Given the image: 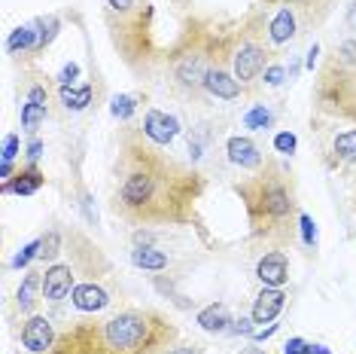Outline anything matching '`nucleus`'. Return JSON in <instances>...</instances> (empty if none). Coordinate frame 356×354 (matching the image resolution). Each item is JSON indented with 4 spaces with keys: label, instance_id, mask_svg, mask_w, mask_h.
Here are the masks:
<instances>
[{
    "label": "nucleus",
    "instance_id": "nucleus-4",
    "mask_svg": "<svg viewBox=\"0 0 356 354\" xmlns=\"http://www.w3.org/2000/svg\"><path fill=\"white\" fill-rule=\"evenodd\" d=\"M225 43H229V34H216L210 22L198 19V15L186 19L180 37L168 49V59H165L168 86H171L177 98L189 104H201L207 74L225 52Z\"/></svg>",
    "mask_w": 356,
    "mask_h": 354
},
{
    "label": "nucleus",
    "instance_id": "nucleus-35",
    "mask_svg": "<svg viewBox=\"0 0 356 354\" xmlns=\"http://www.w3.org/2000/svg\"><path fill=\"white\" fill-rule=\"evenodd\" d=\"M350 205H353V214H356V187H353V196H350Z\"/></svg>",
    "mask_w": 356,
    "mask_h": 354
},
{
    "label": "nucleus",
    "instance_id": "nucleus-3",
    "mask_svg": "<svg viewBox=\"0 0 356 354\" xmlns=\"http://www.w3.org/2000/svg\"><path fill=\"white\" fill-rule=\"evenodd\" d=\"M232 190L247 211L250 238L268 245L271 251H283L293 245L298 236V220H302L293 168L271 156L259 171L234 180Z\"/></svg>",
    "mask_w": 356,
    "mask_h": 354
},
{
    "label": "nucleus",
    "instance_id": "nucleus-1",
    "mask_svg": "<svg viewBox=\"0 0 356 354\" xmlns=\"http://www.w3.org/2000/svg\"><path fill=\"white\" fill-rule=\"evenodd\" d=\"M207 177L195 165L174 159L140 128L119 132L113 162L110 211L134 229L186 226L195 220Z\"/></svg>",
    "mask_w": 356,
    "mask_h": 354
},
{
    "label": "nucleus",
    "instance_id": "nucleus-33",
    "mask_svg": "<svg viewBox=\"0 0 356 354\" xmlns=\"http://www.w3.org/2000/svg\"><path fill=\"white\" fill-rule=\"evenodd\" d=\"M165 354H198L195 345H183V348H168Z\"/></svg>",
    "mask_w": 356,
    "mask_h": 354
},
{
    "label": "nucleus",
    "instance_id": "nucleus-10",
    "mask_svg": "<svg viewBox=\"0 0 356 354\" xmlns=\"http://www.w3.org/2000/svg\"><path fill=\"white\" fill-rule=\"evenodd\" d=\"M338 0H259L262 10H280V6H289V10L298 13L305 31H317L326 25V19L332 15Z\"/></svg>",
    "mask_w": 356,
    "mask_h": 354
},
{
    "label": "nucleus",
    "instance_id": "nucleus-7",
    "mask_svg": "<svg viewBox=\"0 0 356 354\" xmlns=\"http://www.w3.org/2000/svg\"><path fill=\"white\" fill-rule=\"evenodd\" d=\"M107 3V28L113 46L122 52L125 64L134 74H149L156 61V43H152V10L140 0H104Z\"/></svg>",
    "mask_w": 356,
    "mask_h": 354
},
{
    "label": "nucleus",
    "instance_id": "nucleus-26",
    "mask_svg": "<svg viewBox=\"0 0 356 354\" xmlns=\"http://www.w3.org/2000/svg\"><path fill=\"white\" fill-rule=\"evenodd\" d=\"M298 229H302V236H305V245H307V247L317 245V229H314V220H311L307 214H302V220H298Z\"/></svg>",
    "mask_w": 356,
    "mask_h": 354
},
{
    "label": "nucleus",
    "instance_id": "nucleus-8",
    "mask_svg": "<svg viewBox=\"0 0 356 354\" xmlns=\"http://www.w3.org/2000/svg\"><path fill=\"white\" fill-rule=\"evenodd\" d=\"M271 61H274V46L268 40V19L262 15V10H256L241 22L234 34H229L232 74L238 77V83L244 86L247 95H256Z\"/></svg>",
    "mask_w": 356,
    "mask_h": 354
},
{
    "label": "nucleus",
    "instance_id": "nucleus-9",
    "mask_svg": "<svg viewBox=\"0 0 356 354\" xmlns=\"http://www.w3.org/2000/svg\"><path fill=\"white\" fill-rule=\"evenodd\" d=\"M204 95L213 101H238L244 98V86L238 83V77L232 74V64H229V43H225V52L220 55V61L210 68L207 83H204Z\"/></svg>",
    "mask_w": 356,
    "mask_h": 354
},
{
    "label": "nucleus",
    "instance_id": "nucleus-15",
    "mask_svg": "<svg viewBox=\"0 0 356 354\" xmlns=\"http://www.w3.org/2000/svg\"><path fill=\"white\" fill-rule=\"evenodd\" d=\"M140 132L147 134L152 144H159V147H171L174 138L180 134V123H177L174 116H168L165 110H147V116H143V125Z\"/></svg>",
    "mask_w": 356,
    "mask_h": 354
},
{
    "label": "nucleus",
    "instance_id": "nucleus-21",
    "mask_svg": "<svg viewBox=\"0 0 356 354\" xmlns=\"http://www.w3.org/2000/svg\"><path fill=\"white\" fill-rule=\"evenodd\" d=\"M131 263L143 272H165L168 266H171V256H168L165 251H159V247L143 245V247H134L131 251Z\"/></svg>",
    "mask_w": 356,
    "mask_h": 354
},
{
    "label": "nucleus",
    "instance_id": "nucleus-34",
    "mask_svg": "<svg viewBox=\"0 0 356 354\" xmlns=\"http://www.w3.org/2000/svg\"><path fill=\"white\" fill-rule=\"evenodd\" d=\"M241 354H271V351H265V348H253V345H247V348L241 351Z\"/></svg>",
    "mask_w": 356,
    "mask_h": 354
},
{
    "label": "nucleus",
    "instance_id": "nucleus-29",
    "mask_svg": "<svg viewBox=\"0 0 356 354\" xmlns=\"http://www.w3.org/2000/svg\"><path fill=\"white\" fill-rule=\"evenodd\" d=\"M344 25H347V31H350V37L356 40V0H350V3H347V10H344Z\"/></svg>",
    "mask_w": 356,
    "mask_h": 354
},
{
    "label": "nucleus",
    "instance_id": "nucleus-31",
    "mask_svg": "<svg viewBox=\"0 0 356 354\" xmlns=\"http://www.w3.org/2000/svg\"><path fill=\"white\" fill-rule=\"evenodd\" d=\"M274 147H277L280 153H293L296 150V138L289 132H283V134H277V141H274Z\"/></svg>",
    "mask_w": 356,
    "mask_h": 354
},
{
    "label": "nucleus",
    "instance_id": "nucleus-20",
    "mask_svg": "<svg viewBox=\"0 0 356 354\" xmlns=\"http://www.w3.org/2000/svg\"><path fill=\"white\" fill-rule=\"evenodd\" d=\"M40 300H43V272L31 269L25 281L19 284V291H15V309H19L22 315H31Z\"/></svg>",
    "mask_w": 356,
    "mask_h": 354
},
{
    "label": "nucleus",
    "instance_id": "nucleus-27",
    "mask_svg": "<svg viewBox=\"0 0 356 354\" xmlns=\"http://www.w3.org/2000/svg\"><path fill=\"white\" fill-rule=\"evenodd\" d=\"M19 156V134H6L3 138V162H13Z\"/></svg>",
    "mask_w": 356,
    "mask_h": 354
},
{
    "label": "nucleus",
    "instance_id": "nucleus-17",
    "mask_svg": "<svg viewBox=\"0 0 356 354\" xmlns=\"http://www.w3.org/2000/svg\"><path fill=\"white\" fill-rule=\"evenodd\" d=\"M256 278L262 287H283L289 281V256L286 251H268L256 263Z\"/></svg>",
    "mask_w": 356,
    "mask_h": 354
},
{
    "label": "nucleus",
    "instance_id": "nucleus-23",
    "mask_svg": "<svg viewBox=\"0 0 356 354\" xmlns=\"http://www.w3.org/2000/svg\"><path fill=\"white\" fill-rule=\"evenodd\" d=\"M46 110H49V107H40V104H34V101H25V104H22V125H25V132L34 134L37 128L43 125Z\"/></svg>",
    "mask_w": 356,
    "mask_h": 354
},
{
    "label": "nucleus",
    "instance_id": "nucleus-11",
    "mask_svg": "<svg viewBox=\"0 0 356 354\" xmlns=\"http://www.w3.org/2000/svg\"><path fill=\"white\" fill-rule=\"evenodd\" d=\"M225 159H229L232 165H238L241 171H259L265 162L271 159V153H265L253 138H247V134H232V138H225Z\"/></svg>",
    "mask_w": 356,
    "mask_h": 354
},
{
    "label": "nucleus",
    "instance_id": "nucleus-25",
    "mask_svg": "<svg viewBox=\"0 0 356 354\" xmlns=\"http://www.w3.org/2000/svg\"><path fill=\"white\" fill-rule=\"evenodd\" d=\"M40 251H43V238H37V241H31V245L25 247V251H19V256L13 260L15 269H22V266H28L34 256H40Z\"/></svg>",
    "mask_w": 356,
    "mask_h": 354
},
{
    "label": "nucleus",
    "instance_id": "nucleus-12",
    "mask_svg": "<svg viewBox=\"0 0 356 354\" xmlns=\"http://www.w3.org/2000/svg\"><path fill=\"white\" fill-rule=\"evenodd\" d=\"M58 333H55V324L43 315H31L25 324H22V345L31 354H49Z\"/></svg>",
    "mask_w": 356,
    "mask_h": 354
},
{
    "label": "nucleus",
    "instance_id": "nucleus-2",
    "mask_svg": "<svg viewBox=\"0 0 356 354\" xmlns=\"http://www.w3.org/2000/svg\"><path fill=\"white\" fill-rule=\"evenodd\" d=\"M177 339L180 330L165 311L122 309L67 324L49 354H165Z\"/></svg>",
    "mask_w": 356,
    "mask_h": 354
},
{
    "label": "nucleus",
    "instance_id": "nucleus-16",
    "mask_svg": "<svg viewBox=\"0 0 356 354\" xmlns=\"http://www.w3.org/2000/svg\"><path fill=\"white\" fill-rule=\"evenodd\" d=\"M70 302H74L79 311L95 315V311H104V309H110L113 305V291H107L101 281H83V284L74 287Z\"/></svg>",
    "mask_w": 356,
    "mask_h": 354
},
{
    "label": "nucleus",
    "instance_id": "nucleus-5",
    "mask_svg": "<svg viewBox=\"0 0 356 354\" xmlns=\"http://www.w3.org/2000/svg\"><path fill=\"white\" fill-rule=\"evenodd\" d=\"M314 110L320 116L356 125V40L344 37L326 52L314 77Z\"/></svg>",
    "mask_w": 356,
    "mask_h": 354
},
{
    "label": "nucleus",
    "instance_id": "nucleus-18",
    "mask_svg": "<svg viewBox=\"0 0 356 354\" xmlns=\"http://www.w3.org/2000/svg\"><path fill=\"white\" fill-rule=\"evenodd\" d=\"M283 305H286V291H283V287H262L253 302L250 318H253L256 324H271L283 311Z\"/></svg>",
    "mask_w": 356,
    "mask_h": 354
},
{
    "label": "nucleus",
    "instance_id": "nucleus-19",
    "mask_svg": "<svg viewBox=\"0 0 356 354\" xmlns=\"http://www.w3.org/2000/svg\"><path fill=\"white\" fill-rule=\"evenodd\" d=\"M46 183L43 171L37 168V162H28L25 168H19L10 180H3V192H13V196H31Z\"/></svg>",
    "mask_w": 356,
    "mask_h": 354
},
{
    "label": "nucleus",
    "instance_id": "nucleus-14",
    "mask_svg": "<svg viewBox=\"0 0 356 354\" xmlns=\"http://www.w3.org/2000/svg\"><path fill=\"white\" fill-rule=\"evenodd\" d=\"M298 34H305V25H302V19H298V13L289 10V6H280V10L268 19V40H271L274 49L293 43Z\"/></svg>",
    "mask_w": 356,
    "mask_h": 354
},
{
    "label": "nucleus",
    "instance_id": "nucleus-32",
    "mask_svg": "<svg viewBox=\"0 0 356 354\" xmlns=\"http://www.w3.org/2000/svg\"><path fill=\"white\" fill-rule=\"evenodd\" d=\"M40 153H43V141L34 138V141H31V147H28V162H37Z\"/></svg>",
    "mask_w": 356,
    "mask_h": 354
},
{
    "label": "nucleus",
    "instance_id": "nucleus-22",
    "mask_svg": "<svg viewBox=\"0 0 356 354\" xmlns=\"http://www.w3.org/2000/svg\"><path fill=\"white\" fill-rule=\"evenodd\" d=\"M229 324H232V318H229V305L225 302H213L204 311H198V327L207 330V333H222V330H229Z\"/></svg>",
    "mask_w": 356,
    "mask_h": 354
},
{
    "label": "nucleus",
    "instance_id": "nucleus-13",
    "mask_svg": "<svg viewBox=\"0 0 356 354\" xmlns=\"http://www.w3.org/2000/svg\"><path fill=\"white\" fill-rule=\"evenodd\" d=\"M323 162H326V168H332V171L356 165V128L332 134L329 144L323 147Z\"/></svg>",
    "mask_w": 356,
    "mask_h": 354
},
{
    "label": "nucleus",
    "instance_id": "nucleus-6",
    "mask_svg": "<svg viewBox=\"0 0 356 354\" xmlns=\"http://www.w3.org/2000/svg\"><path fill=\"white\" fill-rule=\"evenodd\" d=\"M113 272L110 256L95 245L86 232L70 226L64 232V247L55 263L46 266L43 272V300L46 302H61L74 293L76 284L83 281H101Z\"/></svg>",
    "mask_w": 356,
    "mask_h": 354
},
{
    "label": "nucleus",
    "instance_id": "nucleus-30",
    "mask_svg": "<svg viewBox=\"0 0 356 354\" xmlns=\"http://www.w3.org/2000/svg\"><path fill=\"white\" fill-rule=\"evenodd\" d=\"M131 110H134L131 98H116V101H113V114H116L119 119H125L128 114H131Z\"/></svg>",
    "mask_w": 356,
    "mask_h": 354
},
{
    "label": "nucleus",
    "instance_id": "nucleus-24",
    "mask_svg": "<svg viewBox=\"0 0 356 354\" xmlns=\"http://www.w3.org/2000/svg\"><path fill=\"white\" fill-rule=\"evenodd\" d=\"M61 101L67 110H83L88 101H92V86H83V88H67L61 86Z\"/></svg>",
    "mask_w": 356,
    "mask_h": 354
},
{
    "label": "nucleus",
    "instance_id": "nucleus-28",
    "mask_svg": "<svg viewBox=\"0 0 356 354\" xmlns=\"http://www.w3.org/2000/svg\"><path fill=\"white\" fill-rule=\"evenodd\" d=\"M283 354H311V345H307L305 339H289L286 345H283Z\"/></svg>",
    "mask_w": 356,
    "mask_h": 354
}]
</instances>
